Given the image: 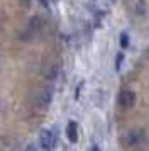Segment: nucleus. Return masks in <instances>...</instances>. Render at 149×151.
I'll return each instance as SVG.
<instances>
[{
  "label": "nucleus",
  "mask_w": 149,
  "mask_h": 151,
  "mask_svg": "<svg viewBox=\"0 0 149 151\" xmlns=\"http://www.w3.org/2000/svg\"><path fill=\"white\" fill-rule=\"evenodd\" d=\"M58 144V134L56 129H42L39 134V146L44 151H53Z\"/></svg>",
  "instance_id": "nucleus-1"
},
{
  "label": "nucleus",
  "mask_w": 149,
  "mask_h": 151,
  "mask_svg": "<svg viewBox=\"0 0 149 151\" xmlns=\"http://www.w3.org/2000/svg\"><path fill=\"white\" fill-rule=\"evenodd\" d=\"M119 104L124 109H132L135 105V92L132 90H124L120 95H119Z\"/></svg>",
  "instance_id": "nucleus-2"
},
{
  "label": "nucleus",
  "mask_w": 149,
  "mask_h": 151,
  "mask_svg": "<svg viewBox=\"0 0 149 151\" xmlns=\"http://www.w3.org/2000/svg\"><path fill=\"white\" fill-rule=\"evenodd\" d=\"M51 100H53V90L51 88H42L36 95V102H37L39 107H47L51 104Z\"/></svg>",
  "instance_id": "nucleus-3"
},
{
  "label": "nucleus",
  "mask_w": 149,
  "mask_h": 151,
  "mask_svg": "<svg viewBox=\"0 0 149 151\" xmlns=\"http://www.w3.org/2000/svg\"><path fill=\"white\" fill-rule=\"evenodd\" d=\"M66 137L69 143H78V124L74 121H69L66 126Z\"/></svg>",
  "instance_id": "nucleus-4"
},
{
  "label": "nucleus",
  "mask_w": 149,
  "mask_h": 151,
  "mask_svg": "<svg viewBox=\"0 0 149 151\" xmlns=\"http://www.w3.org/2000/svg\"><path fill=\"white\" fill-rule=\"evenodd\" d=\"M141 141V132H129L127 134V139H125V144H129V146H135V144Z\"/></svg>",
  "instance_id": "nucleus-5"
},
{
  "label": "nucleus",
  "mask_w": 149,
  "mask_h": 151,
  "mask_svg": "<svg viewBox=\"0 0 149 151\" xmlns=\"http://www.w3.org/2000/svg\"><path fill=\"white\" fill-rule=\"evenodd\" d=\"M122 63H124V53H119L117 58H115V70H117V71L122 70Z\"/></svg>",
  "instance_id": "nucleus-6"
},
{
  "label": "nucleus",
  "mask_w": 149,
  "mask_h": 151,
  "mask_svg": "<svg viewBox=\"0 0 149 151\" xmlns=\"http://www.w3.org/2000/svg\"><path fill=\"white\" fill-rule=\"evenodd\" d=\"M120 46L124 49L129 48V34H127V32H122V34H120Z\"/></svg>",
  "instance_id": "nucleus-7"
},
{
  "label": "nucleus",
  "mask_w": 149,
  "mask_h": 151,
  "mask_svg": "<svg viewBox=\"0 0 149 151\" xmlns=\"http://www.w3.org/2000/svg\"><path fill=\"white\" fill-rule=\"evenodd\" d=\"M39 2H41V4H42V5H44V7H49V4H47V0H39Z\"/></svg>",
  "instance_id": "nucleus-8"
},
{
  "label": "nucleus",
  "mask_w": 149,
  "mask_h": 151,
  "mask_svg": "<svg viewBox=\"0 0 149 151\" xmlns=\"http://www.w3.org/2000/svg\"><path fill=\"white\" fill-rule=\"evenodd\" d=\"M90 151H100V148H98L97 144H93V146H92V150H90Z\"/></svg>",
  "instance_id": "nucleus-9"
},
{
  "label": "nucleus",
  "mask_w": 149,
  "mask_h": 151,
  "mask_svg": "<svg viewBox=\"0 0 149 151\" xmlns=\"http://www.w3.org/2000/svg\"><path fill=\"white\" fill-rule=\"evenodd\" d=\"M26 151H34V146H29V148H27Z\"/></svg>",
  "instance_id": "nucleus-10"
},
{
  "label": "nucleus",
  "mask_w": 149,
  "mask_h": 151,
  "mask_svg": "<svg viewBox=\"0 0 149 151\" xmlns=\"http://www.w3.org/2000/svg\"><path fill=\"white\" fill-rule=\"evenodd\" d=\"M112 2H117V0H112Z\"/></svg>",
  "instance_id": "nucleus-11"
}]
</instances>
